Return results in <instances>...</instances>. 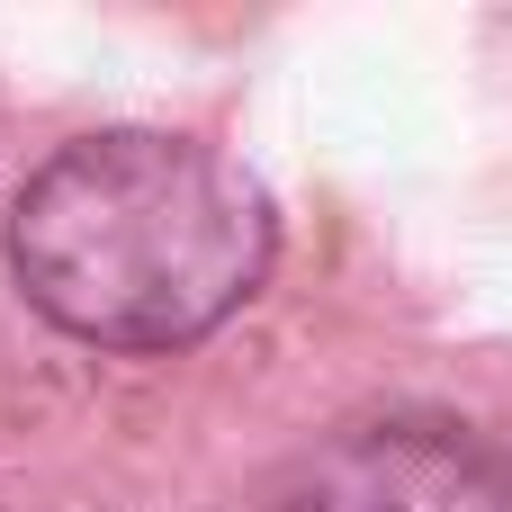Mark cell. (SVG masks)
<instances>
[{
  "mask_svg": "<svg viewBox=\"0 0 512 512\" xmlns=\"http://www.w3.org/2000/svg\"><path fill=\"white\" fill-rule=\"evenodd\" d=\"M279 216L243 162L189 135L117 126L27 171L9 270L45 324L99 351L207 342L270 270Z\"/></svg>",
  "mask_w": 512,
  "mask_h": 512,
  "instance_id": "1",
  "label": "cell"
},
{
  "mask_svg": "<svg viewBox=\"0 0 512 512\" xmlns=\"http://www.w3.org/2000/svg\"><path fill=\"white\" fill-rule=\"evenodd\" d=\"M261 512H512V459L459 423L387 414L306 450Z\"/></svg>",
  "mask_w": 512,
  "mask_h": 512,
  "instance_id": "2",
  "label": "cell"
}]
</instances>
